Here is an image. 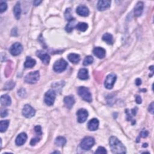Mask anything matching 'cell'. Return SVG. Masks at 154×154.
Segmentation results:
<instances>
[{"instance_id":"d6a6232c","label":"cell","mask_w":154,"mask_h":154,"mask_svg":"<svg viewBox=\"0 0 154 154\" xmlns=\"http://www.w3.org/2000/svg\"><path fill=\"white\" fill-rule=\"evenodd\" d=\"M7 9V4L5 2L1 1L0 3V13H3L5 11H6Z\"/></svg>"},{"instance_id":"277c9868","label":"cell","mask_w":154,"mask_h":154,"mask_svg":"<svg viewBox=\"0 0 154 154\" xmlns=\"http://www.w3.org/2000/svg\"><path fill=\"white\" fill-rule=\"evenodd\" d=\"M39 78H40L39 72L34 71L28 73L25 76L24 80L28 84H35L39 81Z\"/></svg>"},{"instance_id":"4fadbf2b","label":"cell","mask_w":154,"mask_h":154,"mask_svg":"<svg viewBox=\"0 0 154 154\" xmlns=\"http://www.w3.org/2000/svg\"><path fill=\"white\" fill-rule=\"evenodd\" d=\"M27 140V135L26 133H22L21 134H19L18 137H17L16 139V145L17 146H22L26 142Z\"/></svg>"},{"instance_id":"d590c367","label":"cell","mask_w":154,"mask_h":154,"mask_svg":"<svg viewBox=\"0 0 154 154\" xmlns=\"http://www.w3.org/2000/svg\"><path fill=\"white\" fill-rule=\"evenodd\" d=\"M40 140H41V137H39V136L36 137V138L32 139L31 140V142H30V145L31 146L36 145V144L37 143L40 141Z\"/></svg>"},{"instance_id":"1f68e13d","label":"cell","mask_w":154,"mask_h":154,"mask_svg":"<svg viewBox=\"0 0 154 154\" xmlns=\"http://www.w3.org/2000/svg\"><path fill=\"white\" fill-rule=\"evenodd\" d=\"M15 85V83H13L12 81H8L4 85V89L5 90H11L12 89Z\"/></svg>"},{"instance_id":"f546056e","label":"cell","mask_w":154,"mask_h":154,"mask_svg":"<svg viewBox=\"0 0 154 154\" xmlns=\"http://www.w3.org/2000/svg\"><path fill=\"white\" fill-rule=\"evenodd\" d=\"M94 60H93V58L92 57V56H87L85 57L84 60V61H83V65L84 66H88L89 65H91L92 63H93Z\"/></svg>"},{"instance_id":"9c48e42d","label":"cell","mask_w":154,"mask_h":154,"mask_svg":"<svg viewBox=\"0 0 154 154\" xmlns=\"http://www.w3.org/2000/svg\"><path fill=\"white\" fill-rule=\"evenodd\" d=\"M22 50H23V47H22V45L18 42H16L11 46L9 51L10 53L12 55L17 56L22 53Z\"/></svg>"},{"instance_id":"d6986e66","label":"cell","mask_w":154,"mask_h":154,"mask_svg":"<svg viewBox=\"0 0 154 154\" xmlns=\"http://www.w3.org/2000/svg\"><path fill=\"white\" fill-rule=\"evenodd\" d=\"M78 77L81 80H86L89 77L88 70L87 69H85V68L81 69L78 72Z\"/></svg>"},{"instance_id":"44dd1931","label":"cell","mask_w":154,"mask_h":154,"mask_svg":"<svg viewBox=\"0 0 154 154\" xmlns=\"http://www.w3.org/2000/svg\"><path fill=\"white\" fill-rule=\"evenodd\" d=\"M13 13L14 15L15 16V18L17 20H19L20 19L21 17V4L19 2H18L16 5H15V7L13 8Z\"/></svg>"},{"instance_id":"4dcf8cb0","label":"cell","mask_w":154,"mask_h":154,"mask_svg":"<svg viewBox=\"0 0 154 154\" xmlns=\"http://www.w3.org/2000/svg\"><path fill=\"white\" fill-rule=\"evenodd\" d=\"M71 9H67L66 10V12H65V18L66 19V20L67 21H71L73 19V17L71 15Z\"/></svg>"},{"instance_id":"8d00e7d4","label":"cell","mask_w":154,"mask_h":154,"mask_svg":"<svg viewBox=\"0 0 154 154\" xmlns=\"http://www.w3.org/2000/svg\"><path fill=\"white\" fill-rule=\"evenodd\" d=\"M18 95L19 96L22 97V98H24V97H25L27 95L25 90L24 89H21L20 90H18Z\"/></svg>"},{"instance_id":"5b68a950","label":"cell","mask_w":154,"mask_h":154,"mask_svg":"<svg viewBox=\"0 0 154 154\" xmlns=\"http://www.w3.org/2000/svg\"><path fill=\"white\" fill-rule=\"evenodd\" d=\"M56 93L53 90H49L45 95L44 101L47 105L51 106L54 103L55 99Z\"/></svg>"},{"instance_id":"d4e9b609","label":"cell","mask_w":154,"mask_h":154,"mask_svg":"<svg viewBox=\"0 0 154 154\" xmlns=\"http://www.w3.org/2000/svg\"><path fill=\"white\" fill-rule=\"evenodd\" d=\"M10 122L9 120H5V121H1L0 122V131L1 133H4L6 131L7 129Z\"/></svg>"},{"instance_id":"8992f818","label":"cell","mask_w":154,"mask_h":154,"mask_svg":"<svg viewBox=\"0 0 154 154\" xmlns=\"http://www.w3.org/2000/svg\"><path fill=\"white\" fill-rule=\"evenodd\" d=\"M67 66V63L64 59H60L55 61L53 66L54 71L56 72L61 73L66 70Z\"/></svg>"},{"instance_id":"484cf974","label":"cell","mask_w":154,"mask_h":154,"mask_svg":"<svg viewBox=\"0 0 154 154\" xmlns=\"http://www.w3.org/2000/svg\"><path fill=\"white\" fill-rule=\"evenodd\" d=\"M66 143V139L63 137H58L56 138L55 141V144L57 146H63Z\"/></svg>"},{"instance_id":"f35d334b","label":"cell","mask_w":154,"mask_h":154,"mask_svg":"<svg viewBox=\"0 0 154 154\" xmlns=\"http://www.w3.org/2000/svg\"><path fill=\"white\" fill-rule=\"evenodd\" d=\"M8 115V110H3L1 113V116L2 117H6Z\"/></svg>"},{"instance_id":"ac0fdd59","label":"cell","mask_w":154,"mask_h":154,"mask_svg":"<svg viewBox=\"0 0 154 154\" xmlns=\"http://www.w3.org/2000/svg\"><path fill=\"white\" fill-rule=\"evenodd\" d=\"M64 102L66 107L69 108V109H71L73 107V105H74L75 102V100L74 97L73 96H66L64 99Z\"/></svg>"},{"instance_id":"e0dca14e","label":"cell","mask_w":154,"mask_h":154,"mask_svg":"<svg viewBox=\"0 0 154 154\" xmlns=\"http://www.w3.org/2000/svg\"><path fill=\"white\" fill-rule=\"evenodd\" d=\"M144 4L141 1H139L135 5L134 8V15L135 16L139 17L141 15L143 12Z\"/></svg>"},{"instance_id":"f1b7e54d","label":"cell","mask_w":154,"mask_h":154,"mask_svg":"<svg viewBox=\"0 0 154 154\" xmlns=\"http://www.w3.org/2000/svg\"><path fill=\"white\" fill-rule=\"evenodd\" d=\"M137 111V107L134 108V109H133V110H131L130 111H128V110H126V111H125V113H126L127 115V116H128L127 119L128 120V121H131L132 117L133 116H135Z\"/></svg>"},{"instance_id":"52a82bcc","label":"cell","mask_w":154,"mask_h":154,"mask_svg":"<svg viewBox=\"0 0 154 154\" xmlns=\"http://www.w3.org/2000/svg\"><path fill=\"white\" fill-rule=\"evenodd\" d=\"M117 79V77L115 73H110L107 77L104 82V85L107 89H113Z\"/></svg>"},{"instance_id":"74e56055","label":"cell","mask_w":154,"mask_h":154,"mask_svg":"<svg viewBox=\"0 0 154 154\" xmlns=\"http://www.w3.org/2000/svg\"><path fill=\"white\" fill-rule=\"evenodd\" d=\"M148 134H149V133H148V131H146V130H143L142 131L140 134V136L141 137H143V138H146L148 136Z\"/></svg>"},{"instance_id":"60d3db41","label":"cell","mask_w":154,"mask_h":154,"mask_svg":"<svg viewBox=\"0 0 154 154\" xmlns=\"http://www.w3.org/2000/svg\"><path fill=\"white\" fill-rule=\"evenodd\" d=\"M135 101H136V102L137 104H140L141 103V102H142V100H141V97L139 96H135Z\"/></svg>"},{"instance_id":"9a60e30c","label":"cell","mask_w":154,"mask_h":154,"mask_svg":"<svg viewBox=\"0 0 154 154\" xmlns=\"http://www.w3.org/2000/svg\"><path fill=\"white\" fill-rule=\"evenodd\" d=\"M93 53L94 55L97 57L101 59H104L105 56V50L101 47H96L94 48Z\"/></svg>"},{"instance_id":"7a4b0ae2","label":"cell","mask_w":154,"mask_h":154,"mask_svg":"<svg viewBox=\"0 0 154 154\" xmlns=\"http://www.w3.org/2000/svg\"><path fill=\"white\" fill-rule=\"evenodd\" d=\"M78 93L85 101L88 102H91L92 101V94H91L88 88L83 86L79 87L78 89Z\"/></svg>"},{"instance_id":"7402d4cb","label":"cell","mask_w":154,"mask_h":154,"mask_svg":"<svg viewBox=\"0 0 154 154\" xmlns=\"http://www.w3.org/2000/svg\"><path fill=\"white\" fill-rule=\"evenodd\" d=\"M67 58L71 62H72V63H74V64L78 63V62L79 61V60H80V56H79L78 54H74V53H71L68 55Z\"/></svg>"},{"instance_id":"83f0119b","label":"cell","mask_w":154,"mask_h":154,"mask_svg":"<svg viewBox=\"0 0 154 154\" xmlns=\"http://www.w3.org/2000/svg\"><path fill=\"white\" fill-rule=\"evenodd\" d=\"M89 26L88 24L85 23V22H79L78 24H77L76 25V28L77 29H78L79 31H82V32H84L87 30Z\"/></svg>"},{"instance_id":"ab89813d","label":"cell","mask_w":154,"mask_h":154,"mask_svg":"<svg viewBox=\"0 0 154 154\" xmlns=\"http://www.w3.org/2000/svg\"><path fill=\"white\" fill-rule=\"evenodd\" d=\"M153 102H152V103L150 104L149 107V111L152 114V115H153Z\"/></svg>"},{"instance_id":"8fae6325","label":"cell","mask_w":154,"mask_h":154,"mask_svg":"<svg viewBox=\"0 0 154 154\" xmlns=\"http://www.w3.org/2000/svg\"><path fill=\"white\" fill-rule=\"evenodd\" d=\"M36 55L45 65H48L49 63L51 58L50 56L47 53H45L44 51L42 50H39L37 51Z\"/></svg>"},{"instance_id":"7c38bea8","label":"cell","mask_w":154,"mask_h":154,"mask_svg":"<svg viewBox=\"0 0 154 154\" xmlns=\"http://www.w3.org/2000/svg\"><path fill=\"white\" fill-rule=\"evenodd\" d=\"M111 1L110 0H101L99 1L97 5V8L99 11H104L110 8L111 5Z\"/></svg>"},{"instance_id":"f6af8a7d","label":"cell","mask_w":154,"mask_h":154,"mask_svg":"<svg viewBox=\"0 0 154 154\" xmlns=\"http://www.w3.org/2000/svg\"><path fill=\"white\" fill-rule=\"evenodd\" d=\"M53 153H60L59 152H54Z\"/></svg>"},{"instance_id":"6da1fadb","label":"cell","mask_w":154,"mask_h":154,"mask_svg":"<svg viewBox=\"0 0 154 154\" xmlns=\"http://www.w3.org/2000/svg\"><path fill=\"white\" fill-rule=\"evenodd\" d=\"M110 146L114 153H125L127 152L126 147L117 137L112 136L110 138Z\"/></svg>"},{"instance_id":"603a6c76","label":"cell","mask_w":154,"mask_h":154,"mask_svg":"<svg viewBox=\"0 0 154 154\" xmlns=\"http://www.w3.org/2000/svg\"><path fill=\"white\" fill-rule=\"evenodd\" d=\"M36 61L35 59H32L30 57H27L24 63V66L26 68H32L36 65Z\"/></svg>"},{"instance_id":"ffe728a7","label":"cell","mask_w":154,"mask_h":154,"mask_svg":"<svg viewBox=\"0 0 154 154\" xmlns=\"http://www.w3.org/2000/svg\"><path fill=\"white\" fill-rule=\"evenodd\" d=\"M1 103L4 106H9L12 104V99L8 95H4L1 97Z\"/></svg>"},{"instance_id":"30bf717a","label":"cell","mask_w":154,"mask_h":154,"mask_svg":"<svg viewBox=\"0 0 154 154\" xmlns=\"http://www.w3.org/2000/svg\"><path fill=\"white\" fill-rule=\"evenodd\" d=\"M77 115L78 117V122L81 123L85 122V121H86L89 116V113L86 110L82 108V109H79L77 111Z\"/></svg>"},{"instance_id":"b9f144b4","label":"cell","mask_w":154,"mask_h":154,"mask_svg":"<svg viewBox=\"0 0 154 154\" xmlns=\"http://www.w3.org/2000/svg\"><path fill=\"white\" fill-rule=\"evenodd\" d=\"M141 84V79L140 78H137V79H136V80H135V84L137 85H140Z\"/></svg>"},{"instance_id":"e575fe53","label":"cell","mask_w":154,"mask_h":154,"mask_svg":"<svg viewBox=\"0 0 154 154\" xmlns=\"http://www.w3.org/2000/svg\"><path fill=\"white\" fill-rule=\"evenodd\" d=\"M35 132L36 133L37 136H40V137L42 136V128L41 127L39 126V125H37V126H36L35 127Z\"/></svg>"},{"instance_id":"5bb4252c","label":"cell","mask_w":154,"mask_h":154,"mask_svg":"<svg viewBox=\"0 0 154 154\" xmlns=\"http://www.w3.org/2000/svg\"><path fill=\"white\" fill-rule=\"evenodd\" d=\"M76 12L79 16L85 17L89 16V10L86 6H85V5H79V6L77 8Z\"/></svg>"},{"instance_id":"7bdbcfd3","label":"cell","mask_w":154,"mask_h":154,"mask_svg":"<svg viewBox=\"0 0 154 154\" xmlns=\"http://www.w3.org/2000/svg\"><path fill=\"white\" fill-rule=\"evenodd\" d=\"M42 2V1H34L33 4H34V5H35V6H37V5H39Z\"/></svg>"},{"instance_id":"ba28073f","label":"cell","mask_w":154,"mask_h":154,"mask_svg":"<svg viewBox=\"0 0 154 154\" xmlns=\"http://www.w3.org/2000/svg\"><path fill=\"white\" fill-rule=\"evenodd\" d=\"M36 114V111L34 108L30 105L27 104L24 106L22 110V115L27 118H31L35 116Z\"/></svg>"},{"instance_id":"2e32d148","label":"cell","mask_w":154,"mask_h":154,"mask_svg":"<svg viewBox=\"0 0 154 154\" xmlns=\"http://www.w3.org/2000/svg\"><path fill=\"white\" fill-rule=\"evenodd\" d=\"M99 122L97 119H92L88 123V128L90 131H96L98 129Z\"/></svg>"},{"instance_id":"3957f363","label":"cell","mask_w":154,"mask_h":154,"mask_svg":"<svg viewBox=\"0 0 154 154\" xmlns=\"http://www.w3.org/2000/svg\"><path fill=\"white\" fill-rule=\"evenodd\" d=\"M95 143L94 138L92 137H85L84 138L80 143V147L84 151H89L92 148Z\"/></svg>"},{"instance_id":"ee69618b","label":"cell","mask_w":154,"mask_h":154,"mask_svg":"<svg viewBox=\"0 0 154 154\" xmlns=\"http://www.w3.org/2000/svg\"><path fill=\"white\" fill-rule=\"evenodd\" d=\"M147 143L143 144V147H147Z\"/></svg>"},{"instance_id":"4316f807","label":"cell","mask_w":154,"mask_h":154,"mask_svg":"<svg viewBox=\"0 0 154 154\" xmlns=\"http://www.w3.org/2000/svg\"><path fill=\"white\" fill-rule=\"evenodd\" d=\"M76 21L75 19H72L69 21V24H68L66 27V31L68 33H71L73 30L74 27H76Z\"/></svg>"},{"instance_id":"836d02e7","label":"cell","mask_w":154,"mask_h":154,"mask_svg":"<svg viewBox=\"0 0 154 154\" xmlns=\"http://www.w3.org/2000/svg\"><path fill=\"white\" fill-rule=\"evenodd\" d=\"M107 152L106 151V149L104 147L100 146L98 148V149H97L95 152V153H99V154H105L107 153Z\"/></svg>"},{"instance_id":"cb8c5ba5","label":"cell","mask_w":154,"mask_h":154,"mask_svg":"<svg viewBox=\"0 0 154 154\" xmlns=\"http://www.w3.org/2000/svg\"><path fill=\"white\" fill-rule=\"evenodd\" d=\"M102 40L108 45L113 43V37L110 33H105L102 36Z\"/></svg>"}]
</instances>
